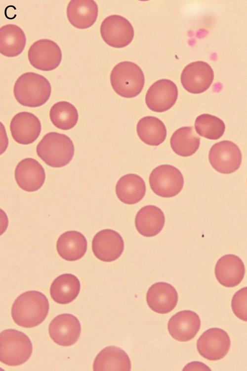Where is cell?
<instances>
[{
    "label": "cell",
    "instance_id": "1",
    "mask_svg": "<svg viewBox=\"0 0 247 371\" xmlns=\"http://www.w3.org/2000/svg\"><path fill=\"white\" fill-rule=\"evenodd\" d=\"M49 305L41 292L28 291L20 295L14 302L11 311L14 321L19 326L32 328L40 324L48 315Z\"/></svg>",
    "mask_w": 247,
    "mask_h": 371
},
{
    "label": "cell",
    "instance_id": "2",
    "mask_svg": "<svg viewBox=\"0 0 247 371\" xmlns=\"http://www.w3.org/2000/svg\"><path fill=\"white\" fill-rule=\"evenodd\" d=\"M51 86L43 76L33 72L21 75L16 80L13 93L21 105L37 107L45 104L50 98Z\"/></svg>",
    "mask_w": 247,
    "mask_h": 371
},
{
    "label": "cell",
    "instance_id": "3",
    "mask_svg": "<svg viewBox=\"0 0 247 371\" xmlns=\"http://www.w3.org/2000/svg\"><path fill=\"white\" fill-rule=\"evenodd\" d=\"M74 151L73 141L68 136L55 132L45 134L36 148L38 156L52 167L67 165L73 158Z\"/></svg>",
    "mask_w": 247,
    "mask_h": 371
},
{
    "label": "cell",
    "instance_id": "4",
    "mask_svg": "<svg viewBox=\"0 0 247 371\" xmlns=\"http://www.w3.org/2000/svg\"><path fill=\"white\" fill-rule=\"evenodd\" d=\"M110 82L117 94L124 98H132L142 91L145 77L138 65L125 61L119 63L113 68L110 74Z\"/></svg>",
    "mask_w": 247,
    "mask_h": 371
},
{
    "label": "cell",
    "instance_id": "5",
    "mask_svg": "<svg viewBox=\"0 0 247 371\" xmlns=\"http://www.w3.org/2000/svg\"><path fill=\"white\" fill-rule=\"evenodd\" d=\"M33 345L30 338L23 332L8 329L0 334V360L10 366L25 363L31 356Z\"/></svg>",
    "mask_w": 247,
    "mask_h": 371
},
{
    "label": "cell",
    "instance_id": "6",
    "mask_svg": "<svg viewBox=\"0 0 247 371\" xmlns=\"http://www.w3.org/2000/svg\"><path fill=\"white\" fill-rule=\"evenodd\" d=\"M152 191L164 198L175 196L182 190L184 178L180 171L169 164H163L155 168L149 176Z\"/></svg>",
    "mask_w": 247,
    "mask_h": 371
},
{
    "label": "cell",
    "instance_id": "7",
    "mask_svg": "<svg viewBox=\"0 0 247 371\" xmlns=\"http://www.w3.org/2000/svg\"><path fill=\"white\" fill-rule=\"evenodd\" d=\"M103 41L109 46L122 48L128 45L134 37V29L130 22L119 15L106 17L100 26Z\"/></svg>",
    "mask_w": 247,
    "mask_h": 371
},
{
    "label": "cell",
    "instance_id": "8",
    "mask_svg": "<svg viewBox=\"0 0 247 371\" xmlns=\"http://www.w3.org/2000/svg\"><path fill=\"white\" fill-rule=\"evenodd\" d=\"M209 162L217 171L230 174L240 167L242 155L238 146L230 141H222L214 144L208 155Z\"/></svg>",
    "mask_w": 247,
    "mask_h": 371
},
{
    "label": "cell",
    "instance_id": "9",
    "mask_svg": "<svg viewBox=\"0 0 247 371\" xmlns=\"http://www.w3.org/2000/svg\"><path fill=\"white\" fill-rule=\"evenodd\" d=\"M62 51L52 40L43 39L35 42L30 47L28 58L35 68L44 71L56 69L62 60Z\"/></svg>",
    "mask_w": 247,
    "mask_h": 371
},
{
    "label": "cell",
    "instance_id": "10",
    "mask_svg": "<svg viewBox=\"0 0 247 371\" xmlns=\"http://www.w3.org/2000/svg\"><path fill=\"white\" fill-rule=\"evenodd\" d=\"M231 340L228 333L219 328H211L199 338L197 348L199 354L209 361L223 358L230 350Z\"/></svg>",
    "mask_w": 247,
    "mask_h": 371
},
{
    "label": "cell",
    "instance_id": "11",
    "mask_svg": "<svg viewBox=\"0 0 247 371\" xmlns=\"http://www.w3.org/2000/svg\"><path fill=\"white\" fill-rule=\"evenodd\" d=\"M214 79V72L206 62L196 61L188 64L181 74L184 88L192 94H200L207 90Z\"/></svg>",
    "mask_w": 247,
    "mask_h": 371
},
{
    "label": "cell",
    "instance_id": "12",
    "mask_svg": "<svg viewBox=\"0 0 247 371\" xmlns=\"http://www.w3.org/2000/svg\"><path fill=\"white\" fill-rule=\"evenodd\" d=\"M178 89L176 84L167 79L159 80L148 90L145 102L151 110L162 112L171 108L178 98Z\"/></svg>",
    "mask_w": 247,
    "mask_h": 371
},
{
    "label": "cell",
    "instance_id": "13",
    "mask_svg": "<svg viewBox=\"0 0 247 371\" xmlns=\"http://www.w3.org/2000/svg\"><path fill=\"white\" fill-rule=\"evenodd\" d=\"M124 249V242L121 235L116 231L103 229L97 232L92 242V250L99 260L111 262L118 259Z\"/></svg>",
    "mask_w": 247,
    "mask_h": 371
},
{
    "label": "cell",
    "instance_id": "14",
    "mask_svg": "<svg viewBox=\"0 0 247 371\" xmlns=\"http://www.w3.org/2000/svg\"><path fill=\"white\" fill-rule=\"evenodd\" d=\"M51 338L57 344L71 346L77 342L81 332L80 321L75 316L62 314L55 317L48 327Z\"/></svg>",
    "mask_w": 247,
    "mask_h": 371
},
{
    "label": "cell",
    "instance_id": "15",
    "mask_svg": "<svg viewBox=\"0 0 247 371\" xmlns=\"http://www.w3.org/2000/svg\"><path fill=\"white\" fill-rule=\"evenodd\" d=\"M41 129L39 119L33 113L22 111L15 114L10 123L13 139L18 143L28 145L39 137Z\"/></svg>",
    "mask_w": 247,
    "mask_h": 371
},
{
    "label": "cell",
    "instance_id": "16",
    "mask_svg": "<svg viewBox=\"0 0 247 371\" xmlns=\"http://www.w3.org/2000/svg\"><path fill=\"white\" fill-rule=\"evenodd\" d=\"M15 179L19 187L29 192L40 189L44 183L45 172L36 159L28 158L21 160L15 169Z\"/></svg>",
    "mask_w": 247,
    "mask_h": 371
},
{
    "label": "cell",
    "instance_id": "17",
    "mask_svg": "<svg viewBox=\"0 0 247 371\" xmlns=\"http://www.w3.org/2000/svg\"><path fill=\"white\" fill-rule=\"evenodd\" d=\"M201 323L199 316L194 311H181L169 319L168 331L176 340L186 342L195 337L200 328Z\"/></svg>",
    "mask_w": 247,
    "mask_h": 371
},
{
    "label": "cell",
    "instance_id": "18",
    "mask_svg": "<svg viewBox=\"0 0 247 371\" xmlns=\"http://www.w3.org/2000/svg\"><path fill=\"white\" fill-rule=\"evenodd\" d=\"M178 293L171 284L164 282L153 284L148 289L146 301L149 308L158 314L172 311L178 302Z\"/></svg>",
    "mask_w": 247,
    "mask_h": 371
},
{
    "label": "cell",
    "instance_id": "19",
    "mask_svg": "<svg viewBox=\"0 0 247 371\" xmlns=\"http://www.w3.org/2000/svg\"><path fill=\"white\" fill-rule=\"evenodd\" d=\"M245 266L241 259L234 254L221 257L215 266V275L218 282L226 287H234L243 280Z\"/></svg>",
    "mask_w": 247,
    "mask_h": 371
},
{
    "label": "cell",
    "instance_id": "20",
    "mask_svg": "<svg viewBox=\"0 0 247 371\" xmlns=\"http://www.w3.org/2000/svg\"><path fill=\"white\" fill-rule=\"evenodd\" d=\"M66 14L68 21L74 27L87 29L96 21L98 6L93 0H71L68 4Z\"/></svg>",
    "mask_w": 247,
    "mask_h": 371
},
{
    "label": "cell",
    "instance_id": "21",
    "mask_svg": "<svg viewBox=\"0 0 247 371\" xmlns=\"http://www.w3.org/2000/svg\"><path fill=\"white\" fill-rule=\"evenodd\" d=\"M131 365L127 353L115 346L102 349L95 357L93 364L94 371H130Z\"/></svg>",
    "mask_w": 247,
    "mask_h": 371
},
{
    "label": "cell",
    "instance_id": "22",
    "mask_svg": "<svg viewBox=\"0 0 247 371\" xmlns=\"http://www.w3.org/2000/svg\"><path fill=\"white\" fill-rule=\"evenodd\" d=\"M165 217L163 211L154 205L142 208L135 218V225L137 231L145 237H153L163 229Z\"/></svg>",
    "mask_w": 247,
    "mask_h": 371
},
{
    "label": "cell",
    "instance_id": "23",
    "mask_svg": "<svg viewBox=\"0 0 247 371\" xmlns=\"http://www.w3.org/2000/svg\"><path fill=\"white\" fill-rule=\"evenodd\" d=\"M87 242L85 236L77 231H68L58 238L56 249L59 255L68 261H76L85 254Z\"/></svg>",
    "mask_w": 247,
    "mask_h": 371
},
{
    "label": "cell",
    "instance_id": "24",
    "mask_svg": "<svg viewBox=\"0 0 247 371\" xmlns=\"http://www.w3.org/2000/svg\"><path fill=\"white\" fill-rule=\"evenodd\" d=\"M146 187L144 180L135 174H127L121 177L116 186L118 198L123 203L135 204L144 197Z\"/></svg>",
    "mask_w": 247,
    "mask_h": 371
},
{
    "label": "cell",
    "instance_id": "25",
    "mask_svg": "<svg viewBox=\"0 0 247 371\" xmlns=\"http://www.w3.org/2000/svg\"><path fill=\"white\" fill-rule=\"evenodd\" d=\"M81 289L79 279L71 273H64L57 277L50 288L51 298L55 302L65 305L72 302L78 296Z\"/></svg>",
    "mask_w": 247,
    "mask_h": 371
},
{
    "label": "cell",
    "instance_id": "26",
    "mask_svg": "<svg viewBox=\"0 0 247 371\" xmlns=\"http://www.w3.org/2000/svg\"><path fill=\"white\" fill-rule=\"evenodd\" d=\"M26 38L23 30L14 24H6L0 28V53L7 57H15L24 50Z\"/></svg>",
    "mask_w": 247,
    "mask_h": 371
},
{
    "label": "cell",
    "instance_id": "27",
    "mask_svg": "<svg viewBox=\"0 0 247 371\" xmlns=\"http://www.w3.org/2000/svg\"><path fill=\"white\" fill-rule=\"evenodd\" d=\"M137 133L144 143L156 146L162 144L166 137V129L158 118L147 116L141 118L136 126Z\"/></svg>",
    "mask_w": 247,
    "mask_h": 371
},
{
    "label": "cell",
    "instance_id": "28",
    "mask_svg": "<svg viewBox=\"0 0 247 371\" xmlns=\"http://www.w3.org/2000/svg\"><path fill=\"white\" fill-rule=\"evenodd\" d=\"M170 144L177 155L189 157L199 149L200 138L196 134L193 127L185 126L178 128L173 133Z\"/></svg>",
    "mask_w": 247,
    "mask_h": 371
},
{
    "label": "cell",
    "instance_id": "29",
    "mask_svg": "<svg viewBox=\"0 0 247 371\" xmlns=\"http://www.w3.org/2000/svg\"><path fill=\"white\" fill-rule=\"evenodd\" d=\"M49 117L55 127L67 130L77 124L79 114L76 107L73 104L67 101H60L51 106Z\"/></svg>",
    "mask_w": 247,
    "mask_h": 371
},
{
    "label": "cell",
    "instance_id": "30",
    "mask_svg": "<svg viewBox=\"0 0 247 371\" xmlns=\"http://www.w3.org/2000/svg\"><path fill=\"white\" fill-rule=\"evenodd\" d=\"M195 128L200 136L208 139L217 140L223 135L225 125L218 117L204 113L196 118Z\"/></svg>",
    "mask_w": 247,
    "mask_h": 371
},
{
    "label": "cell",
    "instance_id": "31",
    "mask_svg": "<svg viewBox=\"0 0 247 371\" xmlns=\"http://www.w3.org/2000/svg\"><path fill=\"white\" fill-rule=\"evenodd\" d=\"M231 307L237 318L247 321V287L241 288L234 294L231 301Z\"/></svg>",
    "mask_w": 247,
    "mask_h": 371
},
{
    "label": "cell",
    "instance_id": "32",
    "mask_svg": "<svg viewBox=\"0 0 247 371\" xmlns=\"http://www.w3.org/2000/svg\"><path fill=\"white\" fill-rule=\"evenodd\" d=\"M183 371H191V370H204V371H210L209 368L206 366L205 364L198 362H193L187 364L183 369Z\"/></svg>",
    "mask_w": 247,
    "mask_h": 371
}]
</instances>
